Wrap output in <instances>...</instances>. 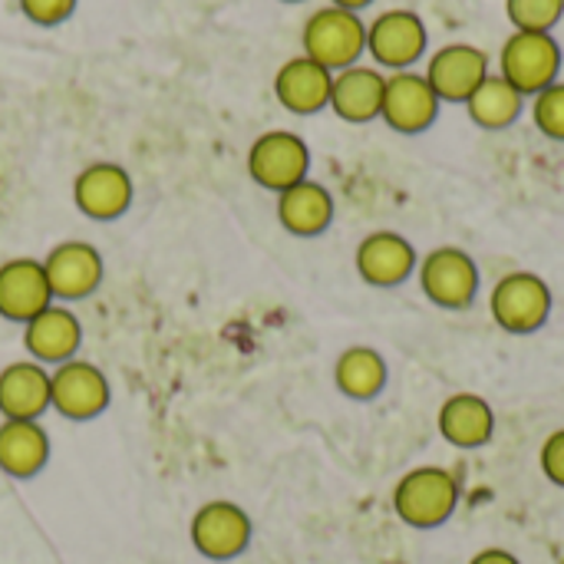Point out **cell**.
Wrapping results in <instances>:
<instances>
[{
    "instance_id": "cell-13",
    "label": "cell",
    "mask_w": 564,
    "mask_h": 564,
    "mask_svg": "<svg viewBox=\"0 0 564 564\" xmlns=\"http://www.w3.org/2000/svg\"><path fill=\"white\" fill-rule=\"evenodd\" d=\"M354 264H357V274L364 278V284L390 291V288L406 284L410 274H416L420 254H416V248L410 245L406 235L383 228V231H370L357 245Z\"/></svg>"
},
{
    "instance_id": "cell-11",
    "label": "cell",
    "mask_w": 564,
    "mask_h": 564,
    "mask_svg": "<svg viewBox=\"0 0 564 564\" xmlns=\"http://www.w3.org/2000/svg\"><path fill=\"white\" fill-rule=\"evenodd\" d=\"M489 53L476 43H446L436 53H430L423 76L430 79L440 102H466L476 86L489 76Z\"/></svg>"
},
{
    "instance_id": "cell-18",
    "label": "cell",
    "mask_w": 564,
    "mask_h": 564,
    "mask_svg": "<svg viewBox=\"0 0 564 564\" xmlns=\"http://www.w3.org/2000/svg\"><path fill=\"white\" fill-rule=\"evenodd\" d=\"M436 430L456 449H482L496 436V410L479 393H453L436 413Z\"/></svg>"
},
{
    "instance_id": "cell-25",
    "label": "cell",
    "mask_w": 564,
    "mask_h": 564,
    "mask_svg": "<svg viewBox=\"0 0 564 564\" xmlns=\"http://www.w3.org/2000/svg\"><path fill=\"white\" fill-rule=\"evenodd\" d=\"M506 17L512 30L555 33L564 17V0H506Z\"/></svg>"
},
{
    "instance_id": "cell-2",
    "label": "cell",
    "mask_w": 564,
    "mask_h": 564,
    "mask_svg": "<svg viewBox=\"0 0 564 564\" xmlns=\"http://www.w3.org/2000/svg\"><path fill=\"white\" fill-rule=\"evenodd\" d=\"M301 46L304 56H311L330 73H340L360 63V56L367 53V23L360 13L327 3L304 20Z\"/></svg>"
},
{
    "instance_id": "cell-28",
    "label": "cell",
    "mask_w": 564,
    "mask_h": 564,
    "mask_svg": "<svg viewBox=\"0 0 564 564\" xmlns=\"http://www.w3.org/2000/svg\"><path fill=\"white\" fill-rule=\"evenodd\" d=\"M539 466H542V476H545L552 486L564 489V426L562 430H555V433H549V440L542 443V449H539Z\"/></svg>"
},
{
    "instance_id": "cell-19",
    "label": "cell",
    "mask_w": 564,
    "mask_h": 564,
    "mask_svg": "<svg viewBox=\"0 0 564 564\" xmlns=\"http://www.w3.org/2000/svg\"><path fill=\"white\" fill-rule=\"evenodd\" d=\"M23 344L30 350V357L36 364H66L73 360V354L79 350L83 344V327H79V317L66 307H56L50 304L46 311H40L33 321L23 324Z\"/></svg>"
},
{
    "instance_id": "cell-10",
    "label": "cell",
    "mask_w": 564,
    "mask_h": 564,
    "mask_svg": "<svg viewBox=\"0 0 564 564\" xmlns=\"http://www.w3.org/2000/svg\"><path fill=\"white\" fill-rule=\"evenodd\" d=\"M188 535H192V545L198 555H205L212 562H231L251 542V519L241 506H235L228 499H215V502H205L192 516Z\"/></svg>"
},
{
    "instance_id": "cell-15",
    "label": "cell",
    "mask_w": 564,
    "mask_h": 564,
    "mask_svg": "<svg viewBox=\"0 0 564 564\" xmlns=\"http://www.w3.org/2000/svg\"><path fill=\"white\" fill-rule=\"evenodd\" d=\"M53 304V291L36 258H10L0 264V317L13 324L33 321Z\"/></svg>"
},
{
    "instance_id": "cell-14",
    "label": "cell",
    "mask_w": 564,
    "mask_h": 564,
    "mask_svg": "<svg viewBox=\"0 0 564 564\" xmlns=\"http://www.w3.org/2000/svg\"><path fill=\"white\" fill-rule=\"evenodd\" d=\"M43 271H46L53 297L83 301L99 291L106 264H102L99 248H93L89 241H59L43 258Z\"/></svg>"
},
{
    "instance_id": "cell-1",
    "label": "cell",
    "mask_w": 564,
    "mask_h": 564,
    "mask_svg": "<svg viewBox=\"0 0 564 564\" xmlns=\"http://www.w3.org/2000/svg\"><path fill=\"white\" fill-rule=\"evenodd\" d=\"M459 506V479L443 466H416L393 486V512L403 525L430 532L453 519Z\"/></svg>"
},
{
    "instance_id": "cell-30",
    "label": "cell",
    "mask_w": 564,
    "mask_h": 564,
    "mask_svg": "<svg viewBox=\"0 0 564 564\" xmlns=\"http://www.w3.org/2000/svg\"><path fill=\"white\" fill-rule=\"evenodd\" d=\"M334 7H344V10H354V13H360V10H367L373 0H330Z\"/></svg>"
},
{
    "instance_id": "cell-9",
    "label": "cell",
    "mask_w": 564,
    "mask_h": 564,
    "mask_svg": "<svg viewBox=\"0 0 564 564\" xmlns=\"http://www.w3.org/2000/svg\"><path fill=\"white\" fill-rule=\"evenodd\" d=\"M50 406L73 420L86 423L96 420L109 406V380L89 360H66L50 370Z\"/></svg>"
},
{
    "instance_id": "cell-27",
    "label": "cell",
    "mask_w": 564,
    "mask_h": 564,
    "mask_svg": "<svg viewBox=\"0 0 564 564\" xmlns=\"http://www.w3.org/2000/svg\"><path fill=\"white\" fill-rule=\"evenodd\" d=\"M23 17L33 20L36 26H59L63 20L73 17L79 0H17Z\"/></svg>"
},
{
    "instance_id": "cell-12",
    "label": "cell",
    "mask_w": 564,
    "mask_h": 564,
    "mask_svg": "<svg viewBox=\"0 0 564 564\" xmlns=\"http://www.w3.org/2000/svg\"><path fill=\"white\" fill-rule=\"evenodd\" d=\"M132 175L119 162H93L73 182V202L93 221L122 218L132 205Z\"/></svg>"
},
{
    "instance_id": "cell-21",
    "label": "cell",
    "mask_w": 564,
    "mask_h": 564,
    "mask_svg": "<svg viewBox=\"0 0 564 564\" xmlns=\"http://www.w3.org/2000/svg\"><path fill=\"white\" fill-rule=\"evenodd\" d=\"M50 410V370L36 360H17L0 370V416L40 420Z\"/></svg>"
},
{
    "instance_id": "cell-3",
    "label": "cell",
    "mask_w": 564,
    "mask_h": 564,
    "mask_svg": "<svg viewBox=\"0 0 564 564\" xmlns=\"http://www.w3.org/2000/svg\"><path fill=\"white\" fill-rule=\"evenodd\" d=\"M562 43L555 33L512 30L499 50V76L509 79L525 99L562 79Z\"/></svg>"
},
{
    "instance_id": "cell-17",
    "label": "cell",
    "mask_w": 564,
    "mask_h": 564,
    "mask_svg": "<svg viewBox=\"0 0 564 564\" xmlns=\"http://www.w3.org/2000/svg\"><path fill=\"white\" fill-rule=\"evenodd\" d=\"M383 86H387V73L377 66H364L354 63L340 73H334L330 83V106L337 119L364 126L380 119V106H383Z\"/></svg>"
},
{
    "instance_id": "cell-7",
    "label": "cell",
    "mask_w": 564,
    "mask_h": 564,
    "mask_svg": "<svg viewBox=\"0 0 564 564\" xmlns=\"http://www.w3.org/2000/svg\"><path fill=\"white\" fill-rule=\"evenodd\" d=\"M307 172H311V149L291 129L261 132L248 149V175L274 195L304 182Z\"/></svg>"
},
{
    "instance_id": "cell-5",
    "label": "cell",
    "mask_w": 564,
    "mask_h": 564,
    "mask_svg": "<svg viewBox=\"0 0 564 564\" xmlns=\"http://www.w3.org/2000/svg\"><path fill=\"white\" fill-rule=\"evenodd\" d=\"M416 278H420V291L426 294V301L443 311L473 307V301L479 297V284H482L476 258L456 245L433 248L426 258H420Z\"/></svg>"
},
{
    "instance_id": "cell-20",
    "label": "cell",
    "mask_w": 564,
    "mask_h": 564,
    "mask_svg": "<svg viewBox=\"0 0 564 564\" xmlns=\"http://www.w3.org/2000/svg\"><path fill=\"white\" fill-rule=\"evenodd\" d=\"M278 221L294 238H317L334 221V195L327 185L304 178L278 195Z\"/></svg>"
},
{
    "instance_id": "cell-23",
    "label": "cell",
    "mask_w": 564,
    "mask_h": 564,
    "mask_svg": "<svg viewBox=\"0 0 564 564\" xmlns=\"http://www.w3.org/2000/svg\"><path fill=\"white\" fill-rule=\"evenodd\" d=\"M387 380H390V367H387L383 354L377 347H367V344L347 347L337 357V364H334V383H337V390L347 400H357V403L377 400L383 393Z\"/></svg>"
},
{
    "instance_id": "cell-29",
    "label": "cell",
    "mask_w": 564,
    "mask_h": 564,
    "mask_svg": "<svg viewBox=\"0 0 564 564\" xmlns=\"http://www.w3.org/2000/svg\"><path fill=\"white\" fill-rule=\"evenodd\" d=\"M469 564H522L509 549H482V552H476Z\"/></svg>"
},
{
    "instance_id": "cell-6",
    "label": "cell",
    "mask_w": 564,
    "mask_h": 564,
    "mask_svg": "<svg viewBox=\"0 0 564 564\" xmlns=\"http://www.w3.org/2000/svg\"><path fill=\"white\" fill-rule=\"evenodd\" d=\"M430 50V30L423 17L410 7H390L367 23V53L377 69L400 73L413 69Z\"/></svg>"
},
{
    "instance_id": "cell-22",
    "label": "cell",
    "mask_w": 564,
    "mask_h": 564,
    "mask_svg": "<svg viewBox=\"0 0 564 564\" xmlns=\"http://www.w3.org/2000/svg\"><path fill=\"white\" fill-rule=\"evenodd\" d=\"M50 463V436L36 420L0 423V469L13 479H33Z\"/></svg>"
},
{
    "instance_id": "cell-24",
    "label": "cell",
    "mask_w": 564,
    "mask_h": 564,
    "mask_svg": "<svg viewBox=\"0 0 564 564\" xmlns=\"http://www.w3.org/2000/svg\"><path fill=\"white\" fill-rule=\"evenodd\" d=\"M463 106L479 129L502 132V129L519 122V116L525 109V96L509 79H502L499 73H489Z\"/></svg>"
},
{
    "instance_id": "cell-26",
    "label": "cell",
    "mask_w": 564,
    "mask_h": 564,
    "mask_svg": "<svg viewBox=\"0 0 564 564\" xmlns=\"http://www.w3.org/2000/svg\"><path fill=\"white\" fill-rule=\"evenodd\" d=\"M532 122L535 129L552 139V142H564V79L545 86L542 93L532 96Z\"/></svg>"
},
{
    "instance_id": "cell-16",
    "label": "cell",
    "mask_w": 564,
    "mask_h": 564,
    "mask_svg": "<svg viewBox=\"0 0 564 564\" xmlns=\"http://www.w3.org/2000/svg\"><path fill=\"white\" fill-rule=\"evenodd\" d=\"M334 73L314 63L311 56H291L274 73V96L294 116H314L330 106Z\"/></svg>"
},
{
    "instance_id": "cell-4",
    "label": "cell",
    "mask_w": 564,
    "mask_h": 564,
    "mask_svg": "<svg viewBox=\"0 0 564 564\" xmlns=\"http://www.w3.org/2000/svg\"><path fill=\"white\" fill-rule=\"evenodd\" d=\"M552 288L535 271H509L496 281L489 294V311L496 327L506 334H535L552 317Z\"/></svg>"
},
{
    "instance_id": "cell-8",
    "label": "cell",
    "mask_w": 564,
    "mask_h": 564,
    "mask_svg": "<svg viewBox=\"0 0 564 564\" xmlns=\"http://www.w3.org/2000/svg\"><path fill=\"white\" fill-rule=\"evenodd\" d=\"M440 109H443V102H440V96L433 93V86H430V79L423 73H416V69L387 73L380 119L393 132L420 135L440 119Z\"/></svg>"
},
{
    "instance_id": "cell-31",
    "label": "cell",
    "mask_w": 564,
    "mask_h": 564,
    "mask_svg": "<svg viewBox=\"0 0 564 564\" xmlns=\"http://www.w3.org/2000/svg\"><path fill=\"white\" fill-rule=\"evenodd\" d=\"M281 3H304V0H281Z\"/></svg>"
}]
</instances>
